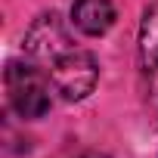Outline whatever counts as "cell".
<instances>
[{
    "mask_svg": "<svg viewBox=\"0 0 158 158\" xmlns=\"http://www.w3.org/2000/svg\"><path fill=\"white\" fill-rule=\"evenodd\" d=\"M68 47H71L68 44V34H65V28H62V22H59L56 13L40 16L28 28V34H25V53H31L34 59H44V62H53Z\"/></svg>",
    "mask_w": 158,
    "mask_h": 158,
    "instance_id": "cell-3",
    "label": "cell"
},
{
    "mask_svg": "<svg viewBox=\"0 0 158 158\" xmlns=\"http://www.w3.org/2000/svg\"><path fill=\"white\" fill-rule=\"evenodd\" d=\"M139 65H143V77L152 90V96L158 99V0L143 10V22H139Z\"/></svg>",
    "mask_w": 158,
    "mask_h": 158,
    "instance_id": "cell-4",
    "label": "cell"
},
{
    "mask_svg": "<svg viewBox=\"0 0 158 158\" xmlns=\"http://www.w3.org/2000/svg\"><path fill=\"white\" fill-rule=\"evenodd\" d=\"M6 96H10V106L22 118H44L50 112V87H47V77L37 68H31V65L13 62L6 68Z\"/></svg>",
    "mask_w": 158,
    "mask_h": 158,
    "instance_id": "cell-2",
    "label": "cell"
},
{
    "mask_svg": "<svg viewBox=\"0 0 158 158\" xmlns=\"http://www.w3.org/2000/svg\"><path fill=\"white\" fill-rule=\"evenodd\" d=\"M71 19L84 34L99 37L115 25V6L112 0H77L71 6Z\"/></svg>",
    "mask_w": 158,
    "mask_h": 158,
    "instance_id": "cell-5",
    "label": "cell"
},
{
    "mask_svg": "<svg viewBox=\"0 0 158 158\" xmlns=\"http://www.w3.org/2000/svg\"><path fill=\"white\" fill-rule=\"evenodd\" d=\"M96 77H99V65H96L93 53L77 50V47L62 50L53 59V68H50V81H53L56 93H62L68 102L90 96L93 87H96Z\"/></svg>",
    "mask_w": 158,
    "mask_h": 158,
    "instance_id": "cell-1",
    "label": "cell"
}]
</instances>
